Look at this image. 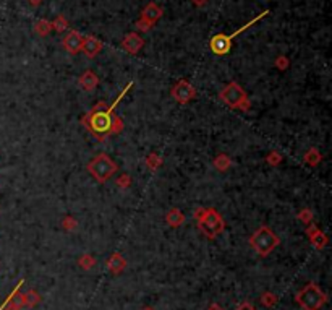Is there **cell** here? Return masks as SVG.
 <instances>
[{
  "label": "cell",
  "instance_id": "1",
  "mask_svg": "<svg viewBox=\"0 0 332 310\" xmlns=\"http://www.w3.org/2000/svg\"><path fill=\"white\" fill-rule=\"evenodd\" d=\"M131 86H133V83H128L125 88H123L122 93L117 96V99L110 106H107L104 101H99V102H96V106L91 109V111L81 117V123L86 127L88 132L94 135L98 140H106L107 136L112 135L114 120H115L114 111Z\"/></svg>",
  "mask_w": 332,
  "mask_h": 310
},
{
  "label": "cell",
  "instance_id": "2",
  "mask_svg": "<svg viewBox=\"0 0 332 310\" xmlns=\"http://www.w3.org/2000/svg\"><path fill=\"white\" fill-rule=\"evenodd\" d=\"M195 219L198 223V229L207 239H216V236L222 234L225 229L224 218L219 215L216 208H198L195 211Z\"/></svg>",
  "mask_w": 332,
  "mask_h": 310
},
{
  "label": "cell",
  "instance_id": "3",
  "mask_svg": "<svg viewBox=\"0 0 332 310\" xmlns=\"http://www.w3.org/2000/svg\"><path fill=\"white\" fill-rule=\"evenodd\" d=\"M219 99L224 102L227 107L238 109V111L248 112L251 109V102L248 99V94L237 81H230L219 91Z\"/></svg>",
  "mask_w": 332,
  "mask_h": 310
},
{
  "label": "cell",
  "instance_id": "4",
  "mask_svg": "<svg viewBox=\"0 0 332 310\" xmlns=\"http://www.w3.org/2000/svg\"><path fill=\"white\" fill-rule=\"evenodd\" d=\"M279 244H280V239L275 236V232L272 229H269L267 226H261L250 237L251 249L258 255H261V257H267Z\"/></svg>",
  "mask_w": 332,
  "mask_h": 310
},
{
  "label": "cell",
  "instance_id": "5",
  "mask_svg": "<svg viewBox=\"0 0 332 310\" xmlns=\"http://www.w3.org/2000/svg\"><path fill=\"white\" fill-rule=\"evenodd\" d=\"M295 300L298 302V305L303 310H319L324 304H326V294H324L319 286H316L314 282H309L301 291L296 292Z\"/></svg>",
  "mask_w": 332,
  "mask_h": 310
},
{
  "label": "cell",
  "instance_id": "6",
  "mask_svg": "<svg viewBox=\"0 0 332 310\" xmlns=\"http://www.w3.org/2000/svg\"><path fill=\"white\" fill-rule=\"evenodd\" d=\"M117 169H119V168H117V164L112 160H110L107 154H104V153L94 156L93 160L89 161V164H88L89 174H91L99 184L107 182L109 179L117 172Z\"/></svg>",
  "mask_w": 332,
  "mask_h": 310
},
{
  "label": "cell",
  "instance_id": "7",
  "mask_svg": "<svg viewBox=\"0 0 332 310\" xmlns=\"http://www.w3.org/2000/svg\"><path fill=\"white\" fill-rule=\"evenodd\" d=\"M170 94H172V98H174L178 102V104L185 106V104H188L191 99L196 98V88L193 86L190 81H186V80L182 78V80H178L177 83L174 85Z\"/></svg>",
  "mask_w": 332,
  "mask_h": 310
},
{
  "label": "cell",
  "instance_id": "8",
  "mask_svg": "<svg viewBox=\"0 0 332 310\" xmlns=\"http://www.w3.org/2000/svg\"><path fill=\"white\" fill-rule=\"evenodd\" d=\"M83 38H85V36H83V34L78 30H70L65 34V38L62 39V46H64V49L68 54L75 56V54H78L81 51Z\"/></svg>",
  "mask_w": 332,
  "mask_h": 310
},
{
  "label": "cell",
  "instance_id": "9",
  "mask_svg": "<svg viewBox=\"0 0 332 310\" xmlns=\"http://www.w3.org/2000/svg\"><path fill=\"white\" fill-rule=\"evenodd\" d=\"M209 47L216 56H225V54H229L232 49V38L227 36L224 33L216 34L214 38H211Z\"/></svg>",
  "mask_w": 332,
  "mask_h": 310
},
{
  "label": "cell",
  "instance_id": "10",
  "mask_svg": "<svg viewBox=\"0 0 332 310\" xmlns=\"http://www.w3.org/2000/svg\"><path fill=\"white\" fill-rule=\"evenodd\" d=\"M306 234H308L309 242L313 244L314 249L322 250L324 247L327 245V236H326V234H324L316 224H313V223L306 224Z\"/></svg>",
  "mask_w": 332,
  "mask_h": 310
},
{
  "label": "cell",
  "instance_id": "11",
  "mask_svg": "<svg viewBox=\"0 0 332 310\" xmlns=\"http://www.w3.org/2000/svg\"><path fill=\"white\" fill-rule=\"evenodd\" d=\"M102 51V43L96 38V36H86L83 38V46H81V51L88 59H94L98 54Z\"/></svg>",
  "mask_w": 332,
  "mask_h": 310
},
{
  "label": "cell",
  "instance_id": "12",
  "mask_svg": "<svg viewBox=\"0 0 332 310\" xmlns=\"http://www.w3.org/2000/svg\"><path fill=\"white\" fill-rule=\"evenodd\" d=\"M144 46V39L138 33H128L122 41V47L128 54H138Z\"/></svg>",
  "mask_w": 332,
  "mask_h": 310
},
{
  "label": "cell",
  "instance_id": "13",
  "mask_svg": "<svg viewBox=\"0 0 332 310\" xmlns=\"http://www.w3.org/2000/svg\"><path fill=\"white\" fill-rule=\"evenodd\" d=\"M164 15V10L159 7L156 2H151L148 4L146 7L143 9L141 12V20H144V22H148L151 26H154L159 20H161V17Z\"/></svg>",
  "mask_w": 332,
  "mask_h": 310
},
{
  "label": "cell",
  "instance_id": "14",
  "mask_svg": "<svg viewBox=\"0 0 332 310\" xmlns=\"http://www.w3.org/2000/svg\"><path fill=\"white\" fill-rule=\"evenodd\" d=\"M78 85L81 89H85V91H93V89H96V86L99 85V77L93 70H86L78 78Z\"/></svg>",
  "mask_w": 332,
  "mask_h": 310
},
{
  "label": "cell",
  "instance_id": "15",
  "mask_svg": "<svg viewBox=\"0 0 332 310\" xmlns=\"http://www.w3.org/2000/svg\"><path fill=\"white\" fill-rule=\"evenodd\" d=\"M127 268V260L120 253H112L107 260V270L114 274H120Z\"/></svg>",
  "mask_w": 332,
  "mask_h": 310
},
{
  "label": "cell",
  "instance_id": "16",
  "mask_svg": "<svg viewBox=\"0 0 332 310\" xmlns=\"http://www.w3.org/2000/svg\"><path fill=\"white\" fill-rule=\"evenodd\" d=\"M165 223L170 227H174V229H177V227H180L185 223V215L178 208H170L167 211V215H165Z\"/></svg>",
  "mask_w": 332,
  "mask_h": 310
},
{
  "label": "cell",
  "instance_id": "17",
  "mask_svg": "<svg viewBox=\"0 0 332 310\" xmlns=\"http://www.w3.org/2000/svg\"><path fill=\"white\" fill-rule=\"evenodd\" d=\"M212 166L216 168L219 172H225V171H229L230 169V166H232V160L227 154H224V153H220V154H217L216 156V160L212 161Z\"/></svg>",
  "mask_w": 332,
  "mask_h": 310
},
{
  "label": "cell",
  "instance_id": "18",
  "mask_svg": "<svg viewBox=\"0 0 332 310\" xmlns=\"http://www.w3.org/2000/svg\"><path fill=\"white\" fill-rule=\"evenodd\" d=\"M303 161H305L306 164H309V166H317V164L322 161V154L319 153V149L317 148H309L305 153Z\"/></svg>",
  "mask_w": 332,
  "mask_h": 310
},
{
  "label": "cell",
  "instance_id": "19",
  "mask_svg": "<svg viewBox=\"0 0 332 310\" xmlns=\"http://www.w3.org/2000/svg\"><path fill=\"white\" fill-rule=\"evenodd\" d=\"M162 163H164V160L161 156H159L157 153H151V154H148L146 156V161H144V164H146V168L149 169V171H157L159 168L162 166Z\"/></svg>",
  "mask_w": 332,
  "mask_h": 310
},
{
  "label": "cell",
  "instance_id": "20",
  "mask_svg": "<svg viewBox=\"0 0 332 310\" xmlns=\"http://www.w3.org/2000/svg\"><path fill=\"white\" fill-rule=\"evenodd\" d=\"M23 297H25V307H36L39 302H41V295L34 291V289H30L28 292H25L23 294Z\"/></svg>",
  "mask_w": 332,
  "mask_h": 310
},
{
  "label": "cell",
  "instance_id": "21",
  "mask_svg": "<svg viewBox=\"0 0 332 310\" xmlns=\"http://www.w3.org/2000/svg\"><path fill=\"white\" fill-rule=\"evenodd\" d=\"M34 31H36L39 36H47L52 31V23L47 22V20H38L36 25H34Z\"/></svg>",
  "mask_w": 332,
  "mask_h": 310
},
{
  "label": "cell",
  "instance_id": "22",
  "mask_svg": "<svg viewBox=\"0 0 332 310\" xmlns=\"http://www.w3.org/2000/svg\"><path fill=\"white\" fill-rule=\"evenodd\" d=\"M51 23H52V30L57 31V33H62V31L68 30V22H67V18H65L64 15H59V17L55 18L54 22H51Z\"/></svg>",
  "mask_w": 332,
  "mask_h": 310
},
{
  "label": "cell",
  "instance_id": "23",
  "mask_svg": "<svg viewBox=\"0 0 332 310\" xmlns=\"http://www.w3.org/2000/svg\"><path fill=\"white\" fill-rule=\"evenodd\" d=\"M78 265L81 270H91V268L96 265V260L93 255H83V257L78 260Z\"/></svg>",
  "mask_w": 332,
  "mask_h": 310
},
{
  "label": "cell",
  "instance_id": "24",
  "mask_svg": "<svg viewBox=\"0 0 332 310\" xmlns=\"http://www.w3.org/2000/svg\"><path fill=\"white\" fill-rule=\"evenodd\" d=\"M267 13H269V10H266V12H262V13H259V15H258V17H256V18H253V20H251V22H248V23H246L245 26H241V28H240V30H237V31H235V33L232 34V36H230V38L233 39L235 36H238V34H241V33H243V31H246V30H248V28H250V26H253V25H254L256 22H259V20H261L262 17H266V15H267Z\"/></svg>",
  "mask_w": 332,
  "mask_h": 310
},
{
  "label": "cell",
  "instance_id": "25",
  "mask_svg": "<svg viewBox=\"0 0 332 310\" xmlns=\"http://www.w3.org/2000/svg\"><path fill=\"white\" fill-rule=\"evenodd\" d=\"M277 295L275 294H272V292H264L261 295V302H262V305H266V307H274L275 304H277Z\"/></svg>",
  "mask_w": 332,
  "mask_h": 310
},
{
  "label": "cell",
  "instance_id": "26",
  "mask_svg": "<svg viewBox=\"0 0 332 310\" xmlns=\"http://www.w3.org/2000/svg\"><path fill=\"white\" fill-rule=\"evenodd\" d=\"M62 227H64L65 231L72 232V231H75L78 227V223H77V219H75L73 216H65L64 219H62Z\"/></svg>",
  "mask_w": 332,
  "mask_h": 310
},
{
  "label": "cell",
  "instance_id": "27",
  "mask_svg": "<svg viewBox=\"0 0 332 310\" xmlns=\"http://www.w3.org/2000/svg\"><path fill=\"white\" fill-rule=\"evenodd\" d=\"M313 211L311 210H308V208H303L298 215H296V218H298V221H301L303 224H309V223H313Z\"/></svg>",
  "mask_w": 332,
  "mask_h": 310
},
{
  "label": "cell",
  "instance_id": "28",
  "mask_svg": "<svg viewBox=\"0 0 332 310\" xmlns=\"http://www.w3.org/2000/svg\"><path fill=\"white\" fill-rule=\"evenodd\" d=\"M266 163L269 164V166H279V164L282 163V154L279 153V151H271V153L266 156Z\"/></svg>",
  "mask_w": 332,
  "mask_h": 310
},
{
  "label": "cell",
  "instance_id": "29",
  "mask_svg": "<svg viewBox=\"0 0 332 310\" xmlns=\"http://www.w3.org/2000/svg\"><path fill=\"white\" fill-rule=\"evenodd\" d=\"M117 187H120V189H130V185H131V177L128 176V174H122L119 179H117Z\"/></svg>",
  "mask_w": 332,
  "mask_h": 310
},
{
  "label": "cell",
  "instance_id": "30",
  "mask_svg": "<svg viewBox=\"0 0 332 310\" xmlns=\"http://www.w3.org/2000/svg\"><path fill=\"white\" fill-rule=\"evenodd\" d=\"M125 128V125H123V120L120 119L119 115H115V120H114V128H112V135H119L122 133V130Z\"/></svg>",
  "mask_w": 332,
  "mask_h": 310
},
{
  "label": "cell",
  "instance_id": "31",
  "mask_svg": "<svg viewBox=\"0 0 332 310\" xmlns=\"http://www.w3.org/2000/svg\"><path fill=\"white\" fill-rule=\"evenodd\" d=\"M288 65H290V62L285 56H280V57L275 59V67H277L279 70H287Z\"/></svg>",
  "mask_w": 332,
  "mask_h": 310
},
{
  "label": "cell",
  "instance_id": "32",
  "mask_svg": "<svg viewBox=\"0 0 332 310\" xmlns=\"http://www.w3.org/2000/svg\"><path fill=\"white\" fill-rule=\"evenodd\" d=\"M136 26H138V31H141V33H146V31H149L151 28H153V26H151L148 22H144V20H138L136 22Z\"/></svg>",
  "mask_w": 332,
  "mask_h": 310
},
{
  "label": "cell",
  "instance_id": "33",
  "mask_svg": "<svg viewBox=\"0 0 332 310\" xmlns=\"http://www.w3.org/2000/svg\"><path fill=\"white\" fill-rule=\"evenodd\" d=\"M0 310H22V308H18V307H15V305H12L9 300H5L4 304H2V307H0Z\"/></svg>",
  "mask_w": 332,
  "mask_h": 310
},
{
  "label": "cell",
  "instance_id": "34",
  "mask_svg": "<svg viewBox=\"0 0 332 310\" xmlns=\"http://www.w3.org/2000/svg\"><path fill=\"white\" fill-rule=\"evenodd\" d=\"M235 310H256V308L250 304V302H243V304H240Z\"/></svg>",
  "mask_w": 332,
  "mask_h": 310
},
{
  "label": "cell",
  "instance_id": "35",
  "mask_svg": "<svg viewBox=\"0 0 332 310\" xmlns=\"http://www.w3.org/2000/svg\"><path fill=\"white\" fill-rule=\"evenodd\" d=\"M193 4H195L196 7H204L207 2H209V0H191Z\"/></svg>",
  "mask_w": 332,
  "mask_h": 310
},
{
  "label": "cell",
  "instance_id": "36",
  "mask_svg": "<svg viewBox=\"0 0 332 310\" xmlns=\"http://www.w3.org/2000/svg\"><path fill=\"white\" fill-rule=\"evenodd\" d=\"M43 2H44V0H28V4L33 5V7H39Z\"/></svg>",
  "mask_w": 332,
  "mask_h": 310
},
{
  "label": "cell",
  "instance_id": "37",
  "mask_svg": "<svg viewBox=\"0 0 332 310\" xmlns=\"http://www.w3.org/2000/svg\"><path fill=\"white\" fill-rule=\"evenodd\" d=\"M207 310H224V308L220 307L219 304H211L209 307H207Z\"/></svg>",
  "mask_w": 332,
  "mask_h": 310
},
{
  "label": "cell",
  "instance_id": "38",
  "mask_svg": "<svg viewBox=\"0 0 332 310\" xmlns=\"http://www.w3.org/2000/svg\"><path fill=\"white\" fill-rule=\"evenodd\" d=\"M143 310H154V308H151V307H146V308H143Z\"/></svg>",
  "mask_w": 332,
  "mask_h": 310
}]
</instances>
